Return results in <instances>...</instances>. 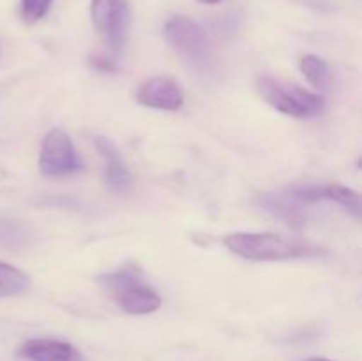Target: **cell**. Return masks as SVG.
I'll list each match as a JSON object with an SVG mask.
<instances>
[{"instance_id":"1","label":"cell","mask_w":362,"mask_h":361,"mask_svg":"<svg viewBox=\"0 0 362 361\" xmlns=\"http://www.w3.org/2000/svg\"><path fill=\"white\" fill-rule=\"evenodd\" d=\"M232 253L253 262H281L292 258L317 257L320 248L310 241L279 236L272 232H235L225 237Z\"/></svg>"},{"instance_id":"2","label":"cell","mask_w":362,"mask_h":361,"mask_svg":"<svg viewBox=\"0 0 362 361\" xmlns=\"http://www.w3.org/2000/svg\"><path fill=\"white\" fill-rule=\"evenodd\" d=\"M257 87L265 103L293 119H317L324 113V98L300 85L272 76H262Z\"/></svg>"},{"instance_id":"3","label":"cell","mask_w":362,"mask_h":361,"mask_svg":"<svg viewBox=\"0 0 362 361\" xmlns=\"http://www.w3.org/2000/svg\"><path fill=\"white\" fill-rule=\"evenodd\" d=\"M165 39L177 55L182 57L189 66L205 69L211 64V41L207 32L186 16H173L165 25Z\"/></svg>"},{"instance_id":"4","label":"cell","mask_w":362,"mask_h":361,"mask_svg":"<svg viewBox=\"0 0 362 361\" xmlns=\"http://www.w3.org/2000/svg\"><path fill=\"white\" fill-rule=\"evenodd\" d=\"M90 18L106 48L113 55L122 52L131 30V11L127 0H92Z\"/></svg>"},{"instance_id":"5","label":"cell","mask_w":362,"mask_h":361,"mask_svg":"<svg viewBox=\"0 0 362 361\" xmlns=\"http://www.w3.org/2000/svg\"><path fill=\"white\" fill-rule=\"evenodd\" d=\"M39 168L45 176L49 177L69 176L81 168V161L78 158L73 140L60 127H53L42 138Z\"/></svg>"},{"instance_id":"6","label":"cell","mask_w":362,"mask_h":361,"mask_svg":"<svg viewBox=\"0 0 362 361\" xmlns=\"http://www.w3.org/2000/svg\"><path fill=\"white\" fill-rule=\"evenodd\" d=\"M136 99L140 105L156 110H175L182 108L184 92L180 85L170 76H152L138 87Z\"/></svg>"},{"instance_id":"7","label":"cell","mask_w":362,"mask_h":361,"mask_svg":"<svg viewBox=\"0 0 362 361\" xmlns=\"http://www.w3.org/2000/svg\"><path fill=\"white\" fill-rule=\"evenodd\" d=\"M94 145L103 159V183L113 193H127L133 186V176L124 163L119 149L110 138L95 137Z\"/></svg>"},{"instance_id":"8","label":"cell","mask_w":362,"mask_h":361,"mask_svg":"<svg viewBox=\"0 0 362 361\" xmlns=\"http://www.w3.org/2000/svg\"><path fill=\"white\" fill-rule=\"evenodd\" d=\"M21 356L28 361H83L76 347L52 338L27 340L21 345Z\"/></svg>"},{"instance_id":"9","label":"cell","mask_w":362,"mask_h":361,"mask_svg":"<svg viewBox=\"0 0 362 361\" xmlns=\"http://www.w3.org/2000/svg\"><path fill=\"white\" fill-rule=\"evenodd\" d=\"M113 297L119 303V306L131 315H147L161 306L159 294L144 283L127 287V289L117 292Z\"/></svg>"},{"instance_id":"10","label":"cell","mask_w":362,"mask_h":361,"mask_svg":"<svg viewBox=\"0 0 362 361\" xmlns=\"http://www.w3.org/2000/svg\"><path fill=\"white\" fill-rule=\"evenodd\" d=\"M262 207L267 209L269 212L276 216V218L283 219L286 225L293 227V229H303L306 223V216L303 212V204L290 197L288 193L276 195V193H265L260 197Z\"/></svg>"},{"instance_id":"11","label":"cell","mask_w":362,"mask_h":361,"mask_svg":"<svg viewBox=\"0 0 362 361\" xmlns=\"http://www.w3.org/2000/svg\"><path fill=\"white\" fill-rule=\"evenodd\" d=\"M300 73L308 78L315 88L320 92H327L332 84V74L331 67L325 62L324 59L317 55H306L300 59Z\"/></svg>"},{"instance_id":"12","label":"cell","mask_w":362,"mask_h":361,"mask_svg":"<svg viewBox=\"0 0 362 361\" xmlns=\"http://www.w3.org/2000/svg\"><path fill=\"white\" fill-rule=\"evenodd\" d=\"M30 287V276L14 265L0 262V299L20 296Z\"/></svg>"},{"instance_id":"13","label":"cell","mask_w":362,"mask_h":361,"mask_svg":"<svg viewBox=\"0 0 362 361\" xmlns=\"http://www.w3.org/2000/svg\"><path fill=\"white\" fill-rule=\"evenodd\" d=\"M324 200L336 202V204H339L341 207H345L349 212H352L357 219H361L362 198L357 191L352 190V188H346V186H343V184H338V183L325 184Z\"/></svg>"},{"instance_id":"14","label":"cell","mask_w":362,"mask_h":361,"mask_svg":"<svg viewBox=\"0 0 362 361\" xmlns=\"http://www.w3.org/2000/svg\"><path fill=\"white\" fill-rule=\"evenodd\" d=\"M99 283L105 287L108 292H112V296H115L120 290L127 289L131 285H138L141 282V271L134 265H127V268L117 269V271L110 273V275H105L99 278Z\"/></svg>"},{"instance_id":"15","label":"cell","mask_w":362,"mask_h":361,"mask_svg":"<svg viewBox=\"0 0 362 361\" xmlns=\"http://www.w3.org/2000/svg\"><path fill=\"white\" fill-rule=\"evenodd\" d=\"M49 6H52V0H21L18 13H20V18L23 23L34 25L41 18H45Z\"/></svg>"},{"instance_id":"16","label":"cell","mask_w":362,"mask_h":361,"mask_svg":"<svg viewBox=\"0 0 362 361\" xmlns=\"http://www.w3.org/2000/svg\"><path fill=\"white\" fill-rule=\"evenodd\" d=\"M27 237L25 229L18 223L9 222V219H0V244L4 246H16L21 244Z\"/></svg>"},{"instance_id":"17","label":"cell","mask_w":362,"mask_h":361,"mask_svg":"<svg viewBox=\"0 0 362 361\" xmlns=\"http://www.w3.org/2000/svg\"><path fill=\"white\" fill-rule=\"evenodd\" d=\"M92 64H94V67H98V69H103V71L113 69V62L108 59V57H94V59H92Z\"/></svg>"},{"instance_id":"18","label":"cell","mask_w":362,"mask_h":361,"mask_svg":"<svg viewBox=\"0 0 362 361\" xmlns=\"http://www.w3.org/2000/svg\"><path fill=\"white\" fill-rule=\"evenodd\" d=\"M198 2H202V4H209V6H214V4L221 2V0H198Z\"/></svg>"},{"instance_id":"19","label":"cell","mask_w":362,"mask_h":361,"mask_svg":"<svg viewBox=\"0 0 362 361\" xmlns=\"http://www.w3.org/2000/svg\"><path fill=\"white\" fill-rule=\"evenodd\" d=\"M306 361H332V360H327V357H310V360Z\"/></svg>"}]
</instances>
